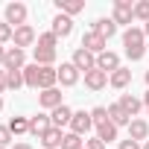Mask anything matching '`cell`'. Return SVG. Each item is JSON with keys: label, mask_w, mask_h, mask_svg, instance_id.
I'll use <instances>...</instances> for the list:
<instances>
[{"label": "cell", "mask_w": 149, "mask_h": 149, "mask_svg": "<svg viewBox=\"0 0 149 149\" xmlns=\"http://www.w3.org/2000/svg\"><path fill=\"white\" fill-rule=\"evenodd\" d=\"M123 47H126V56L132 61H140L146 56V35H143V29L140 26H129L123 32Z\"/></svg>", "instance_id": "obj_1"}, {"label": "cell", "mask_w": 149, "mask_h": 149, "mask_svg": "<svg viewBox=\"0 0 149 149\" xmlns=\"http://www.w3.org/2000/svg\"><path fill=\"white\" fill-rule=\"evenodd\" d=\"M73 67H76L79 73H91L94 67H97V56L94 53H88L85 47H76V50H73Z\"/></svg>", "instance_id": "obj_2"}, {"label": "cell", "mask_w": 149, "mask_h": 149, "mask_svg": "<svg viewBox=\"0 0 149 149\" xmlns=\"http://www.w3.org/2000/svg\"><path fill=\"white\" fill-rule=\"evenodd\" d=\"M114 24H129L134 21V3L132 0H114V15H111Z\"/></svg>", "instance_id": "obj_3"}, {"label": "cell", "mask_w": 149, "mask_h": 149, "mask_svg": "<svg viewBox=\"0 0 149 149\" xmlns=\"http://www.w3.org/2000/svg\"><path fill=\"white\" fill-rule=\"evenodd\" d=\"M94 129V120H91V111H73V120H70V132L73 134H88Z\"/></svg>", "instance_id": "obj_4"}, {"label": "cell", "mask_w": 149, "mask_h": 149, "mask_svg": "<svg viewBox=\"0 0 149 149\" xmlns=\"http://www.w3.org/2000/svg\"><path fill=\"white\" fill-rule=\"evenodd\" d=\"M6 24H9L12 29L26 26V6H24V3H9V6H6Z\"/></svg>", "instance_id": "obj_5"}, {"label": "cell", "mask_w": 149, "mask_h": 149, "mask_svg": "<svg viewBox=\"0 0 149 149\" xmlns=\"http://www.w3.org/2000/svg\"><path fill=\"white\" fill-rule=\"evenodd\" d=\"M79 47H85L88 53H94V56H100V53H105V47H108V41H105L102 35H97V32L91 29V32H85V35H82V44H79Z\"/></svg>", "instance_id": "obj_6"}, {"label": "cell", "mask_w": 149, "mask_h": 149, "mask_svg": "<svg viewBox=\"0 0 149 149\" xmlns=\"http://www.w3.org/2000/svg\"><path fill=\"white\" fill-rule=\"evenodd\" d=\"M12 41H15V47H32V44H38V35H35V29L26 24V26H18L15 29V35H12Z\"/></svg>", "instance_id": "obj_7"}, {"label": "cell", "mask_w": 149, "mask_h": 149, "mask_svg": "<svg viewBox=\"0 0 149 149\" xmlns=\"http://www.w3.org/2000/svg\"><path fill=\"white\" fill-rule=\"evenodd\" d=\"M97 67H100L102 73H108V76H111L114 70H120V56H117V53H111V50H105V53H100V56H97Z\"/></svg>", "instance_id": "obj_8"}, {"label": "cell", "mask_w": 149, "mask_h": 149, "mask_svg": "<svg viewBox=\"0 0 149 149\" xmlns=\"http://www.w3.org/2000/svg\"><path fill=\"white\" fill-rule=\"evenodd\" d=\"M24 58H26V53H24L21 47H6L3 70H24Z\"/></svg>", "instance_id": "obj_9"}, {"label": "cell", "mask_w": 149, "mask_h": 149, "mask_svg": "<svg viewBox=\"0 0 149 149\" xmlns=\"http://www.w3.org/2000/svg\"><path fill=\"white\" fill-rule=\"evenodd\" d=\"M38 105H41V108H50V111H56L58 105H64V102H61V91H58V88L41 91V94H38Z\"/></svg>", "instance_id": "obj_10"}, {"label": "cell", "mask_w": 149, "mask_h": 149, "mask_svg": "<svg viewBox=\"0 0 149 149\" xmlns=\"http://www.w3.org/2000/svg\"><path fill=\"white\" fill-rule=\"evenodd\" d=\"M50 129H53V120H50L47 114H35V117H29V134H35V137H44Z\"/></svg>", "instance_id": "obj_11"}, {"label": "cell", "mask_w": 149, "mask_h": 149, "mask_svg": "<svg viewBox=\"0 0 149 149\" xmlns=\"http://www.w3.org/2000/svg\"><path fill=\"white\" fill-rule=\"evenodd\" d=\"M58 82L64 85V88H73L79 82V70L73 67V61H64L61 67H58Z\"/></svg>", "instance_id": "obj_12"}, {"label": "cell", "mask_w": 149, "mask_h": 149, "mask_svg": "<svg viewBox=\"0 0 149 149\" xmlns=\"http://www.w3.org/2000/svg\"><path fill=\"white\" fill-rule=\"evenodd\" d=\"M56 9H58V15L73 18V15L85 12V0H56Z\"/></svg>", "instance_id": "obj_13"}, {"label": "cell", "mask_w": 149, "mask_h": 149, "mask_svg": "<svg viewBox=\"0 0 149 149\" xmlns=\"http://www.w3.org/2000/svg\"><path fill=\"white\" fill-rule=\"evenodd\" d=\"M70 32H73V18L56 15V18H53V35H56V38H67Z\"/></svg>", "instance_id": "obj_14"}, {"label": "cell", "mask_w": 149, "mask_h": 149, "mask_svg": "<svg viewBox=\"0 0 149 149\" xmlns=\"http://www.w3.org/2000/svg\"><path fill=\"white\" fill-rule=\"evenodd\" d=\"M85 85H88L91 91H102V88L108 85V73H102L100 67H94L91 73H85Z\"/></svg>", "instance_id": "obj_15"}, {"label": "cell", "mask_w": 149, "mask_h": 149, "mask_svg": "<svg viewBox=\"0 0 149 149\" xmlns=\"http://www.w3.org/2000/svg\"><path fill=\"white\" fill-rule=\"evenodd\" d=\"M129 82H132V70H129V67H120V70H114L111 76H108V85L117 88V91L129 88Z\"/></svg>", "instance_id": "obj_16"}, {"label": "cell", "mask_w": 149, "mask_h": 149, "mask_svg": "<svg viewBox=\"0 0 149 149\" xmlns=\"http://www.w3.org/2000/svg\"><path fill=\"white\" fill-rule=\"evenodd\" d=\"M38 140H41V146H44V149H61V140H64V132L53 126V129H50V132H47L44 137H38Z\"/></svg>", "instance_id": "obj_17"}, {"label": "cell", "mask_w": 149, "mask_h": 149, "mask_svg": "<svg viewBox=\"0 0 149 149\" xmlns=\"http://www.w3.org/2000/svg\"><path fill=\"white\" fill-rule=\"evenodd\" d=\"M94 32H97V35H102V38L108 41V38L117 32V24H114L111 18H97V21H94Z\"/></svg>", "instance_id": "obj_18"}, {"label": "cell", "mask_w": 149, "mask_h": 149, "mask_svg": "<svg viewBox=\"0 0 149 149\" xmlns=\"http://www.w3.org/2000/svg\"><path fill=\"white\" fill-rule=\"evenodd\" d=\"M108 120H111V123H114L117 129H120V126H129V123H132V117H129V114L123 111V105H120V102L108 105Z\"/></svg>", "instance_id": "obj_19"}, {"label": "cell", "mask_w": 149, "mask_h": 149, "mask_svg": "<svg viewBox=\"0 0 149 149\" xmlns=\"http://www.w3.org/2000/svg\"><path fill=\"white\" fill-rule=\"evenodd\" d=\"M129 137L137 140V143L146 140V137H149V123H146V120H132V123H129Z\"/></svg>", "instance_id": "obj_20"}, {"label": "cell", "mask_w": 149, "mask_h": 149, "mask_svg": "<svg viewBox=\"0 0 149 149\" xmlns=\"http://www.w3.org/2000/svg\"><path fill=\"white\" fill-rule=\"evenodd\" d=\"M24 85L26 88H41V67L38 64H26L24 67Z\"/></svg>", "instance_id": "obj_21"}, {"label": "cell", "mask_w": 149, "mask_h": 149, "mask_svg": "<svg viewBox=\"0 0 149 149\" xmlns=\"http://www.w3.org/2000/svg\"><path fill=\"white\" fill-rule=\"evenodd\" d=\"M120 105H123V111L134 120L137 111H140V105H143V100H137V97H132V94H123V97H120Z\"/></svg>", "instance_id": "obj_22"}, {"label": "cell", "mask_w": 149, "mask_h": 149, "mask_svg": "<svg viewBox=\"0 0 149 149\" xmlns=\"http://www.w3.org/2000/svg\"><path fill=\"white\" fill-rule=\"evenodd\" d=\"M50 120H53V126H56V129H61V126H70V120H73V111H70L67 105H58V108L50 114Z\"/></svg>", "instance_id": "obj_23"}, {"label": "cell", "mask_w": 149, "mask_h": 149, "mask_svg": "<svg viewBox=\"0 0 149 149\" xmlns=\"http://www.w3.org/2000/svg\"><path fill=\"white\" fill-rule=\"evenodd\" d=\"M56 82H58V67H41V91L56 88Z\"/></svg>", "instance_id": "obj_24"}, {"label": "cell", "mask_w": 149, "mask_h": 149, "mask_svg": "<svg viewBox=\"0 0 149 149\" xmlns=\"http://www.w3.org/2000/svg\"><path fill=\"white\" fill-rule=\"evenodd\" d=\"M35 64L38 67H53V61H56V50H44V47H35Z\"/></svg>", "instance_id": "obj_25"}, {"label": "cell", "mask_w": 149, "mask_h": 149, "mask_svg": "<svg viewBox=\"0 0 149 149\" xmlns=\"http://www.w3.org/2000/svg\"><path fill=\"white\" fill-rule=\"evenodd\" d=\"M97 137L108 146L111 140H117V126H114L111 120H108V123H102V126H97Z\"/></svg>", "instance_id": "obj_26"}, {"label": "cell", "mask_w": 149, "mask_h": 149, "mask_svg": "<svg viewBox=\"0 0 149 149\" xmlns=\"http://www.w3.org/2000/svg\"><path fill=\"white\" fill-rule=\"evenodd\" d=\"M9 132L12 134H29V117H12L9 120Z\"/></svg>", "instance_id": "obj_27"}, {"label": "cell", "mask_w": 149, "mask_h": 149, "mask_svg": "<svg viewBox=\"0 0 149 149\" xmlns=\"http://www.w3.org/2000/svg\"><path fill=\"white\" fill-rule=\"evenodd\" d=\"M61 149H85V143H82V137H79V134L67 132V134H64V140H61Z\"/></svg>", "instance_id": "obj_28"}, {"label": "cell", "mask_w": 149, "mask_h": 149, "mask_svg": "<svg viewBox=\"0 0 149 149\" xmlns=\"http://www.w3.org/2000/svg\"><path fill=\"white\" fill-rule=\"evenodd\" d=\"M56 44H58V38L53 35V29H50V32H41V35H38V47H44V50H56Z\"/></svg>", "instance_id": "obj_29"}, {"label": "cell", "mask_w": 149, "mask_h": 149, "mask_svg": "<svg viewBox=\"0 0 149 149\" xmlns=\"http://www.w3.org/2000/svg\"><path fill=\"white\" fill-rule=\"evenodd\" d=\"M91 120H94V129L102 126V123H108V108H105V105H97V108L91 111Z\"/></svg>", "instance_id": "obj_30"}, {"label": "cell", "mask_w": 149, "mask_h": 149, "mask_svg": "<svg viewBox=\"0 0 149 149\" xmlns=\"http://www.w3.org/2000/svg\"><path fill=\"white\" fill-rule=\"evenodd\" d=\"M134 18L149 24V0H140V3H134Z\"/></svg>", "instance_id": "obj_31"}, {"label": "cell", "mask_w": 149, "mask_h": 149, "mask_svg": "<svg viewBox=\"0 0 149 149\" xmlns=\"http://www.w3.org/2000/svg\"><path fill=\"white\" fill-rule=\"evenodd\" d=\"M6 73H9V88L18 91V88L24 85V70H6Z\"/></svg>", "instance_id": "obj_32"}, {"label": "cell", "mask_w": 149, "mask_h": 149, "mask_svg": "<svg viewBox=\"0 0 149 149\" xmlns=\"http://www.w3.org/2000/svg\"><path fill=\"white\" fill-rule=\"evenodd\" d=\"M12 35H15V29L3 21V24H0V44H6V41H12Z\"/></svg>", "instance_id": "obj_33"}, {"label": "cell", "mask_w": 149, "mask_h": 149, "mask_svg": "<svg viewBox=\"0 0 149 149\" xmlns=\"http://www.w3.org/2000/svg\"><path fill=\"white\" fill-rule=\"evenodd\" d=\"M9 143H12V132H9V126H0V146L6 149Z\"/></svg>", "instance_id": "obj_34"}, {"label": "cell", "mask_w": 149, "mask_h": 149, "mask_svg": "<svg viewBox=\"0 0 149 149\" xmlns=\"http://www.w3.org/2000/svg\"><path fill=\"white\" fill-rule=\"evenodd\" d=\"M85 149H108V146H105V143H102V140H100V137L94 134L91 140H85Z\"/></svg>", "instance_id": "obj_35"}, {"label": "cell", "mask_w": 149, "mask_h": 149, "mask_svg": "<svg viewBox=\"0 0 149 149\" xmlns=\"http://www.w3.org/2000/svg\"><path fill=\"white\" fill-rule=\"evenodd\" d=\"M3 91H9V73L0 67V94H3Z\"/></svg>", "instance_id": "obj_36"}, {"label": "cell", "mask_w": 149, "mask_h": 149, "mask_svg": "<svg viewBox=\"0 0 149 149\" xmlns=\"http://www.w3.org/2000/svg\"><path fill=\"white\" fill-rule=\"evenodd\" d=\"M120 149H143V146H140L137 140H132V137H129V140H120Z\"/></svg>", "instance_id": "obj_37"}, {"label": "cell", "mask_w": 149, "mask_h": 149, "mask_svg": "<svg viewBox=\"0 0 149 149\" xmlns=\"http://www.w3.org/2000/svg\"><path fill=\"white\" fill-rule=\"evenodd\" d=\"M3 61H6V47L0 44V67H3Z\"/></svg>", "instance_id": "obj_38"}, {"label": "cell", "mask_w": 149, "mask_h": 149, "mask_svg": "<svg viewBox=\"0 0 149 149\" xmlns=\"http://www.w3.org/2000/svg\"><path fill=\"white\" fill-rule=\"evenodd\" d=\"M12 149H32V146H29V143H15Z\"/></svg>", "instance_id": "obj_39"}, {"label": "cell", "mask_w": 149, "mask_h": 149, "mask_svg": "<svg viewBox=\"0 0 149 149\" xmlns=\"http://www.w3.org/2000/svg\"><path fill=\"white\" fill-rule=\"evenodd\" d=\"M143 105H146V111H149V91L143 94Z\"/></svg>", "instance_id": "obj_40"}, {"label": "cell", "mask_w": 149, "mask_h": 149, "mask_svg": "<svg viewBox=\"0 0 149 149\" xmlns=\"http://www.w3.org/2000/svg\"><path fill=\"white\" fill-rule=\"evenodd\" d=\"M143 35H146V38H149V24H143Z\"/></svg>", "instance_id": "obj_41"}, {"label": "cell", "mask_w": 149, "mask_h": 149, "mask_svg": "<svg viewBox=\"0 0 149 149\" xmlns=\"http://www.w3.org/2000/svg\"><path fill=\"white\" fill-rule=\"evenodd\" d=\"M0 111H3V97H0Z\"/></svg>", "instance_id": "obj_42"}, {"label": "cell", "mask_w": 149, "mask_h": 149, "mask_svg": "<svg viewBox=\"0 0 149 149\" xmlns=\"http://www.w3.org/2000/svg\"><path fill=\"white\" fill-rule=\"evenodd\" d=\"M146 85H149V70H146Z\"/></svg>", "instance_id": "obj_43"}, {"label": "cell", "mask_w": 149, "mask_h": 149, "mask_svg": "<svg viewBox=\"0 0 149 149\" xmlns=\"http://www.w3.org/2000/svg\"><path fill=\"white\" fill-rule=\"evenodd\" d=\"M143 149H149V140H146V143H143Z\"/></svg>", "instance_id": "obj_44"}, {"label": "cell", "mask_w": 149, "mask_h": 149, "mask_svg": "<svg viewBox=\"0 0 149 149\" xmlns=\"http://www.w3.org/2000/svg\"><path fill=\"white\" fill-rule=\"evenodd\" d=\"M0 149H3V146H0Z\"/></svg>", "instance_id": "obj_45"}]
</instances>
